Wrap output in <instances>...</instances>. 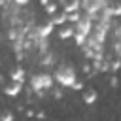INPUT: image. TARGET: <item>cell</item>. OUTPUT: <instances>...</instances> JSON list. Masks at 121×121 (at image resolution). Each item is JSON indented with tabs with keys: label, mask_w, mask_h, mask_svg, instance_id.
Instances as JSON below:
<instances>
[{
	"label": "cell",
	"mask_w": 121,
	"mask_h": 121,
	"mask_svg": "<svg viewBox=\"0 0 121 121\" xmlns=\"http://www.w3.org/2000/svg\"><path fill=\"white\" fill-rule=\"evenodd\" d=\"M64 21H68V15L66 13H55L53 19H51V25H62Z\"/></svg>",
	"instance_id": "obj_5"
},
{
	"label": "cell",
	"mask_w": 121,
	"mask_h": 121,
	"mask_svg": "<svg viewBox=\"0 0 121 121\" xmlns=\"http://www.w3.org/2000/svg\"><path fill=\"white\" fill-rule=\"evenodd\" d=\"M19 93H21V83H11V85L6 87V95L8 96H17Z\"/></svg>",
	"instance_id": "obj_3"
},
{
	"label": "cell",
	"mask_w": 121,
	"mask_h": 121,
	"mask_svg": "<svg viewBox=\"0 0 121 121\" xmlns=\"http://www.w3.org/2000/svg\"><path fill=\"white\" fill-rule=\"evenodd\" d=\"M0 121H13V113L11 112H4L0 115Z\"/></svg>",
	"instance_id": "obj_8"
},
{
	"label": "cell",
	"mask_w": 121,
	"mask_h": 121,
	"mask_svg": "<svg viewBox=\"0 0 121 121\" xmlns=\"http://www.w3.org/2000/svg\"><path fill=\"white\" fill-rule=\"evenodd\" d=\"M11 79H13V83H23V79H25V72H23L21 68L13 70V72H11Z\"/></svg>",
	"instance_id": "obj_4"
},
{
	"label": "cell",
	"mask_w": 121,
	"mask_h": 121,
	"mask_svg": "<svg viewBox=\"0 0 121 121\" xmlns=\"http://www.w3.org/2000/svg\"><path fill=\"white\" fill-rule=\"evenodd\" d=\"M55 79H57L60 85H64V87H72V85L76 83V70H74L72 66H68V64H62V66L57 68Z\"/></svg>",
	"instance_id": "obj_1"
},
{
	"label": "cell",
	"mask_w": 121,
	"mask_h": 121,
	"mask_svg": "<svg viewBox=\"0 0 121 121\" xmlns=\"http://www.w3.org/2000/svg\"><path fill=\"white\" fill-rule=\"evenodd\" d=\"M51 83H53V76L51 74H36V76L30 78V89L36 91V93L49 89Z\"/></svg>",
	"instance_id": "obj_2"
},
{
	"label": "cell",
	"mask_w": 121,
	"mask_h": 121,
	"mask_svg": "<svg viewBox=\"0 0 121 121\" xmlns=\"http://www.w3.org/2000/svg\"><path fill=\"white\" fill-rule=\"evenodd\" d=\"M59 36L60 38H70V36H74V28L72 26H64V28L59 30Z\"/></svg>",
	"instance_id": "obj_7"
},
{
	"label": "cell",
	"mask_w": 121,
	"mask_h": 121,
	"mask_svg": "<svg viewBox=\"0 0 121 121\" xmlns=\"http://www.w3.org/2000/svg\"><path fill=\"white\" fill-rule=\"evenodd\" d=\"M95 100H96V91H93V89H91V91H85L83 102H85V104H93Z\"/></svg>",
	"instance_id": "obj_6"
},
{
	"label": "cell",
	"mask_w": 121,
	"mask_h": 121,
	"mask_svg": "<svg viewBox=\"0 0 121 121\" xmlns=\"http://www.w3.org/2000/svg\"><path fill=\"white\" fill-rule=\"evenodd\" d=\"M81 87H83V85H81V83H79V81H76V83H74V85H72V89H74V91H76V89H78V91H79V89H81Z\"/></svg>",
	"instance_id": "obj_9"
}]
</instances>
